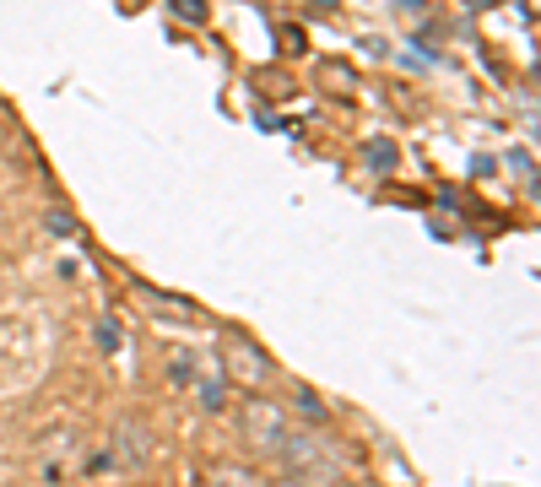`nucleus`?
<instances>
[{
	"instance_id": "4",
	"label": "nucleus",
	"mask_w": 541,
	"mask_h": 487,
	"mask_svg": "<svg viewBox=\"0 0 541 487\" xmlns=\"http://www.w3.org/2000/svg\"><path fill=\"white\" fill-rule=\"evenodd\" d=\"M222 374H228V385H233V379H244V385L260 396V379L271 374V363L260 358V352H249L244 341H228V363H222Z\"/></svg>"
},
{
	"instance_id": "8",
	"label": "nucleus",
	"mask_w": 541,
	"mask_h": 487,
	"mask_svg": "<svg viewBox=\"0 0 541 487\" xmlns=\"http://www.w3.org/2000/svg\"><path fill=\"white\" fill-rule=\"evenodd\" d=\"M293 401H298V412H309V417H314V423H325V401H320V396H314V390H309V385H298V390H293Z\"/></svg>"
},
{
	"instance_id": "6",
	"label": "nucleus",
	"mask_w": 541,
	"mask_h": 487,
	"mask_svg": "<svg viewBox=\"0 0 541 487\" xmlns=\"http://www.w3.org/2000/svg\"><path fill=\"white\" fill-rule=\"evenodd\" d=\"M195 385H201V406H206V412H222V401H228V374H222V363L206 368Z\"/></svg>"
},
{
	"instance_id": "1",
	"label": "nucleus",
	"mask_w": 541,
	"mask_h": 487,
	"mask_svg": "<svg viewBox=\"0 0 541 487\" xmlns=\"http://www.w3.org/2000/svg\"><path fill=\"white\" fill-rule=\"evenodd\" d=\"M276 460L287 466V477L298 487H347V455L320 428H293Z\"/></svg>"
},
{
	"instance_id": "9",
	"label": "nucleus",
	"mask_w": 541,
	"mask_h": 487,
	"mask_svg": "<svg viewBox=\"0 0 541 487\" xmlns=\"http://www.w3.org/2000/svg\"><path fill=\"white\" fill-rule=\"evenodd\" d=\"M98 336H103V341H98L103 352H114V347H120V325H114V320H103V325H98Z\"/></svg>"
},
{
	"instance_id": "5",
	"label": "nucleus",
	"mask_w": 541,
	"mask_h": 487,
	"mask_svg": "<svg viewBox=\"0 0 541 487\" xmlns=\"http://www.w3.org/2000/svg\"><path fill=\"white\" fill-rule=\"evenodd\" d=\"M206 487H266V482H260V471L222 460V466H211V471H206Z\"/></svg>"
},
{
	"instance_id": "3",
	"label": "nucleus",
	"mask_w": 541,
	"mask_h": 487,
	"mask_svg": "<svg viewBox=\"0 0 541 487\" xmlns=\"http://www.w3.org/2000/svg\"><path fill=\"white\" fill-rule=\"evenodd\" d=\"M152 460V439H147V423H120L114 428V455H103V466H125V471H141Z\"/></svg>"
},
{
	"instance_id": "7",
	"label": "nucleus",
	"mask_w": 541,
	"mask_h": 487,
	"mask_svg": "<svg viewBox=\"0 0 541 487\" xmlns=\"http://www.w3.org/2000/svg\"><path fill=\"white\" fill-rule=\"evenodd\" d=\"M363 163H368V174H390V168H395V147H390L385 136L368 141V147H363Z\"/></svg>"
},
{
	"instance_id": "2",
	"label": "nucleus",
	"mask_w": 541,
	"mask_h": 487,
	"mask_svg": "<svg viewBox=\"0 0 541 487\" xmlns=\"http://www.w3.org/2000/svg\"><path fill=\"white\" fill-rule=\"evenodd\" d=\"M239 433H244V444L255 455L276 460V455H282V444H287V433H293V417H287V406L271 401V396H244V406H239Z\"/></svg>"
}]
</instances>
